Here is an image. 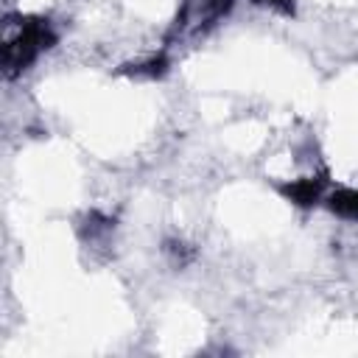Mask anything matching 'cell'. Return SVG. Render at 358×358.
I'll return each instance as SVG.
<instances>
[{"label":"cell","mask_w":358,"mask_h":358,"mask_svg":"<svg viewBox=\"0 0 358 358\" xmlns=\"http://www.w3.org/2000/svg\"><path fill=\"white\" fill-rule=\"evenodd\" d=\"M59 42V31L53 28L48 14H20L6 20L3 39V76L11 81L28 73L42 53L53 50Z\"/></svg>","instance_id":"6da1fadb"},{"label":"cell","mask_w":358,"mask_h":358,"mask_svg":"<svg viewBox=\"0 0 358 358\" xmlns=\"http://www.w3.org/2000/svg\"><path fill=\"white\" fill-rule=\"evenodd\" d=\"M235 0H182L168 34H165V45L182 39V36H201L210 28H215L218 22H224V17L232 11Z\"/></svg>","instance_id":"7a4b0ae2"},{"label":"cell","mask_w":358,"mask_h":358,"mask_svg":"<svg viewBox=\"0 0 358 358\" xmlns=\"http://www.w3.org/2000/svg\"><path fill=\"white\" fill-rule=\"evenodd\" d=\"M274 190L294 207L299 210H310L316 204L324 201L327 190H330V171L322 168V171H313L308 176H299V179H285V182H277Z\"/></svg>","instance_id":"3957f363"},{"label":"cell","mask_w":358,"mask_h":358,"mask_svg":"<svg viewBox=\"0 0 358 358\" xmlns=\"http://www.w3.org/2000/svg\"><path fill=\"white\" fill-rule=\"evenodd\" d=\"M322 204L341 221H358V187H330Z\"/></svg>","instance_id":"277c9868"},{"label":"cell","mask_w":358,"mask_h":358,"mask_svg":"<svg viewBox=\"0 0 358 358\" xmlns=\"http://www.w3.org/2000/svg\"><path fill=\"white\" fill-rule=\"evenodd\" d=\"M168 70H171V59H168L165 50H159V53H151V56L143 59V62H131V64L117 67V76H131V78L157 81V78H165Z\"/></svg>","instance_id":"5b68a950"},{"label":"cell","mask_w":358,"mask_h":358,"mask_svg":"<svg viewBox=\"0 0 358 358\" xmlns=\"http://www.w3.org/2000/svg\"><path fill=\"white\" fill-rule=\"evenodd\" d=\"M115 227V221L109 218V215H103V213H98V210H90L87 215H84V224H78V235L87 241H95L98 235H106L109 229Z\"/></svg>","instance_id":"8992f818"},{"label":"cell","mask_w":358,"mask_h":358,"mask_svg":"<svg viewBox=\"0 0 358 358\" xmlns=\"http://www.w3.org/2000/svg\"><path fill=\"white\" fill-rule=\"evenodd\" d=\"M162 252L171 257V263L173 266H179V268H185L187 263H193V257H196V249L193 246H187L185 241H165V246H162Z\"/></svg>","instance_id":"52a82bcc"},{"label":"cell","mask_w":358,"mask_h":358,"mask_svg":"<svg viewBox=\"0 0 358 358\" xmlns=\"http://www.w3.org/2000/svg\"><path fill=\"white\" fill-rule=\"evenodd\" d=\"M252 6H260V8H268L280 17H296V0H249Z\"/></svg>","instance_id":"ba28073f"}]
</instances>
